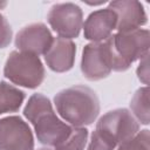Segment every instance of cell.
<instances>
[{"mask_svg": "<svg viewBox=\"0 0 150 150\" xmlns=\"http://www.w3.org/2000/svg\"><path fill=\"white\" fill-rule=\"evenodd\" d=\"M23 115L33 124L38 141L49 146L56 148L62 144L73 130V125L66 124L56 116L49 98L42 94L29 97Z\"/></svg>", "mask_w": 150, "mask_h": 150, "instance_id": "1", "label": "cell"}, {"mask_svg": "<svg viewBox=\"0 0 150 150\" xmlns=\"http://www.w3.org/2000/svg\"><path fill=\"white\" fill-rule=\"evenodd\" d=\"M54 103L60 116L77 128L91 124L100 114L98 97L86 86H74L59 91Z\"/></svg>", "mask_w": 150, "mask_h": 150, "instance_id": "2", "label": "cell"}, {"mask_svg": "<svg viewBox=\"0 0 150 150\" xmlns=\"http://www.w3.org/2000/svg\"><path fill=\"white\" fill-rule=\"evenodd\" d=\"M114 56L112 70L124 71L130 64L149 54V30L135 29L109 36Z\"/></svg>", "mask_w": 150, "mask_h": 150, "instance_id": "3", "label": "cell"}, {"mask_svg": "<svg viewBox=\"0 0 150 150\" xmlns=\"http://www.w3.org/2000/svg\"><path fill=\"white\" fill-rule=\"evenodd\" d=\"M4 75L14 84L34 89L42 83L46 71L39 56L14 50L5 63Z\"/></svg>", "mask_w": 150, "mask_h": 150, "instance_id": "4", "label": "cell"}, {"mask_svg": "<svg viewBox=\"0 0 150 150\" xmlns=\"http://www.w3.org/2000/svg\"><path fill=\"white\" fill-rule=\"evenodd\" d=\"M114 66V56L109 38L101 42L84 46L81 60V71L86 79L97 81L107 77Z\"/></svg>", "mask_w": 150, "mask_h": 150, "instance_id": "5", "label": "cell"}, {"mask_svg": "<svg viewBox=\"0 0 150 150\" xmlns=\"http://www.w3.org/2000/svg\"><path fill=\"white\" fill-rule=\"evenodd\" d=\"M96 130L120 145L138 132L139 124L128 109L121 108L103 115L96 124Z\"/></svg>", "mask_w": 150, "mask_h": 150, "instance_id": "6", "label": "cell"}, {"mask_svg": "<svg viewBox=\"0 0 150 150\" xmlns=\"http://www.w3.org/2000/svg\"><path fill=\"white\" fill-rule=\"evenodd\" d=\"M47 21L60 38L71 40L77 38L81 32L83 25L82 9L71 2L56 4L49 9Z\"/></svg>", "mask_w": 150, "mask_h": 150, "instance_id": "7", "label": "cell"}, {"mask_svg": "<svg viewBox=\"0 0 150 150\" xmlns=\"http://www.w3.org/2000/svg\"><path fill=\"white\" fill-rule=\"evenodd\" d=\"M0 150H34L32 130L21 117L0 120Z\"/></svg>", "mask_w": 150, "mask_h": 150, "instance_id": "8", "label": "cell"}, {"mask_svg": "<svg viewBox=\"0 0 150 150\" xmlns=\"http://www.w3.org/2000/svg\"><path fill=\"white\" fill-rule=\"evenodd\" d=\"M53 35L46 25L38 22L23 27L15 36V47L19 52L30 53L36 56L45 55L53 43Z\"/></svg>", "mask_w": 150, "mask_h": 150, "instance_id": "9", "label": "cell"}, {"mask_svg": "<svg viewBox=\"0 0 150 150\" xmlns=\"http://www.w3.org/2000/svg\"><path fill=\"white\" fill-rule=\"evenodd\" d=\"M109 8L116 14V29L118 33L138 29L146 23V14L141 2L135 0L111 1Z\"/></svg>", "mask_w": 150, "mask_h": 150, "instance_id": "10", "label": "cell"}, {"mask_svg": "<svg viewBox=\"0 0 150 150\" xmlns=\"http://www.w3.org/2000/svg\"><path fill=\"white\" fill-rule=\"evenodd\" d=\"M116 14L109 7L90 13L83 26L84 38L93 42L107 40L116 28Z\"/></svg>", "mask_w": 150, "mask_h": 150, "instance_id": "11", "label": "cell"}, {"mask_svg": "<svg viewBox=\"0 0 150 150\" xmlns=\"http://www.w3.org/2000/svg\"><path fill=\"white\" fill-rule=\"evenodd\" d=\"M76 46L71 40L55 38L52 46L45 54L47 66L56 73H64L73 68L75 61Z\"/></svg>", "mask_w": 150, "mask_h": 150, "instance_id": "12", "label": "cell"}, {"mask_svg": "<svg viewBox=\"0 0 150 150\" xmlns=\"http://www.w3.org/2000/svg\"><path fill=\"white\" fill-rule=\"evenodd\" d=\"M25 93L19 88L0 81V115L18 111L25 100Z\"/></svg>", "mask_w": 150, "mask_h": 150, "instance_id": "13", "label": "cell"}, {"mask_svg": "<svg viewBox=\"0 0 150 150\" xmlns=\"http://www.w3.org/2000/svg\"><path fill=\"white\" fill-rule=\"evenodd\" d=\"M130 108L142 124H149V88H139L131 98Z\"/></svg>", "mask_w": 150, "mask_h": 150, "instance_id": "14", "label": "cell"}, {"mask_svg": "<svg viewBox=\"0 0 150 150\" xmlns=\"http://www.w3.org/2000/svg\"><path fill=\"white\" fill-rule=\"evenodd\" d=\"M88 138V130L86 128H77L73 127V130L69 137L55 150H83Z\"/></svg>", "mask_w": 150, "mask_h": 150, "instance_id": "15", "label": "cell"}, {"mask_svg": "<svg viewBox=\"0 0 150 150\" xmlns=\"http://www.w3.org/2000/svg\"><path fill=\"white\" fill-rule=\"evenodd\" d=\"M149 130L144 129L137 132L132 138L120 144L118 150H149Z\"/></svg>", "mask_w": 150, "mask_h": 150, "instance_id": "16", "label": "cell"}, {"mask_svg": "<svg viewBox=\"0 0 150 150\" xmlns=\"http://www.w3.org/2000/svg\"><path fill=\"white\" fill-rule=\"evenodd\" d=\"M115 146H116V144L112 141H110L103 134L95 130L91 134L90 143H89L87 150H114Z\"/></svg>", "mask_w": 150, "mask_h": 150, "instance_id": "17", "label": "cell"}, {"mask_svg": "<svg viewBox=\"0 0 150 150\" xmlns=\"http://www.w3.org/2000/svg\"><path fill=\"white\" fill-rule=\"evenodd\" d=\"M12 28L7 19L0 13V48H5L11 43Z\"/></svg>", "mask_w": 150, "mask_h": 150, "instance_id": "18", "label": "cell"}, {"mask_svg": "<svg viewBox=\"0 0 150 150\" xmlns=\"http://www.w3.org/2000/svg\"><path fill=\"white\" fill-rule=\"evenodd\" d=\"M148 55H145L143 59H141V63L137 68V75H138V79L144 83V84H148L149 82V66H148Z\"/></svg>", "mask_w": 150, "mask_h": 150, "instance_id": "19", "label": "cell"}, {"mask_svg": "<svg viewBox=\"0 0 150 150\" xmlns=\"http://www.w3.org/2000/svg\"><path fill=\"white\" fill-rule=\"evenodd\" d=\"M6 5H7L6 2H0V9H1V8H4V7L6 6Z\"/></svg>", "mask_w": 150, "mask_h": 150, "instance_id": "20", "label": "cell"}, {"mask_svg": "<svg viewBox=\"0 0 150 150\" xmlns=\"http://www.w3.org/2000/svg\"><path fill=\"white\" fill-rule=\"evenodd\" d=\"M39 150H52V149H47V148H42V149H39Z\"/></svg>", "mask_w": 150, "mask_h": 150, "instance_id": "21", "label": "cell"}]
</instances>
